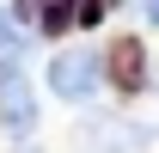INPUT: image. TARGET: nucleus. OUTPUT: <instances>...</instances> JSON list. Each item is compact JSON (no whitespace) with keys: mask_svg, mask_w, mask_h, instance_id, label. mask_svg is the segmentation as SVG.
I'll return each instance as SVG.
<instances>
[{"mask_svg":"<svg viewBox=\"0 0 159 153\" xmlns=\"http://www.w3.org/2000/svg\"><path fill=\"white\" fill-rule=\"evenodd\" d=\"M147 25H153V31H159V0H147Z\"/></svg>","mask_w":159,"mask_h":153,"instance_id":"7","label":"nucleus"},{"mask_svg":"<svg viewBox=\"0 0 159 153\" xmlns=\"http://www.w3.org/2000/svg\"><path fill=\"white\" fill-rule=\"evenodd\" d=\"M25 55V31H19V19L0 6V61H19Z\"/></svg>","mask_w":159,"mask_h":153,"instance_id":"6","label":"nucleus"},{"mask_svg":"<svg viewBox=\"0 0 159 153\" xmlns=\"http://www.w3.org/2000/svg\"><path fill=\"white\" fill-rule=\"evenodd\" d=\"M0 123L12 141L37 135V98H31V80L19 74V61H0Z\"/></svg>","mask_w":159,"mask_h":153,"instance_id":"2","label":"nucleus"},{"mask_svg":"<svg viewBox=\"0 0 159 153\" xmlns=\"http://www.w3.org/2000/svg\"><path fill=\"white\" fill-rule=\"evenodd\" d=\"M141 135L129 123H80V153H135Z\"/></svg>","mask_w":159,"mask_h":153,"instance_id":"4","label":"nucleus"},{"mask_svg":"<svg viewBox=\"0 0 159 153\" xmlns=\"http://www.w3.org/2000/svg\"><path fill=\"white\" fill-rule=\"evenodd\" d=\"M104 67L116 74V86H122V92H141V86H147V49H141V37H122V43H110Z\"/></svg>","mask_w":159,"mask_h":153,"instance_id":"3","label":"nucleus"},{"mask_svg":"<svg viewBox=\"0 0 159 153\" xmlns=\"http://www.w3.org/2000/svg\"><path fill=\"white\" fill-rule=\"evenodd\" d=\"M19 6H25V19H31V25H43V31H61L74 0H19Z\"/></svg>","mask_w":159,"mask_h":153,"instance_id":"5","label":"nucleus"},{"mask_svg":"<svg viewBox=\"0 0 159 153\" xmlns=\"http://www.w3.org/2000/svg\"><path fill=\"white\" fill-rule=\"evenodd\" d=\"M98 74H104V61L92 55V49H61V55L49 61V92L67 98V104H86V98L98 92Z\"/></svg>","mask_w":159,"mask_h":153,"instance_id":"1","label":"nucleus"}]
</instances>
